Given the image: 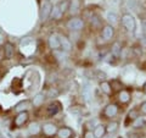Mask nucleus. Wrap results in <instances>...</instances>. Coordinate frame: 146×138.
Listing matches in <instances>:
<instances>
[{
    "mask_svg": "<svg viewBox=\"0 0 146 138\" xmlns=\"http://www.w3.org/2000/svg\"><path fill=\"white\" fill-rule=\"evenodd\" d=\"M67 27L71 31H80L84 27V21L82 20V18L74 17V18H72V20H70L67 22Z\"/></svg>",
    "mask_w": 146,
    "mask_h": 138,
    "instance_id": "3",
    "label": "nucleus"
},
{
    "mask_svg": "<svg viewBox=\"0 0 146 138\" xmlns=\"http://www.w3.org/2000/svg\"><path fill=\"white\" fill-rule=\"evenodd\" d=\"M94 137L95 138H102L105 136V133H106V127L102 126V125H99L95 127V130H94Z\"/></svg>",
    "mask_w": 146,
    "mask_h": 138,
    "instance_id": "14",
    "label": "nucleus"
},
{
    "mask_svg": "<svg viewBox=\"0 0 146 138\" xmlns=\"http://www.w3.org/2000/svg\"><path fill=\"white\" fill-rule=\"evenodd\" d=\"M57 95H58V90L56 88H50L48 90V94H46L48 98H56Z\"/></svg>",
    "mask_w": 146,
    "mask_h": 138,
    "instance_id": "28",
    "label": "nucleus"
},
{
    "mask_svg": "<svg viewBox=\"0 0 146 138\" xmlns=\"http://www.w3.org/2000/svg\"><path fill=\"white\" fill-rule=\"evenodd\" d=\"M62 15H63V13L60 11V9H58V6L56 5V6H54V7H52L51 15H50V16H51L52 18H55V20H60Z\"/></svg>",
    "mask_w": 146,
    "mask_h": 138,
    "instance_id": "20",
    "label": "nucleus"
},
{
    "mask_svg": "<svg viewBox=\"0 0 146 138\" xmlns=\"http://www.w3.org/2000/svg\"><path fill=\"white\" fill-rule=\"evenodd\" d=\"M115 36V29L112 26H105L102 29V38L105 40H110L112 39V37Z\"/></svg>",
    "mask_w": 146,
    "mask_h": 138,
    "instance_id": "10",
    "label": "nucleus"
},
{
    "mask_svg": "<svg viewBox=\"0 0 146 138\" xmlns=\"http://www.w3.org/2000/svg\"><path fill=\"white\" fill-rule=\"evenodd\" d=\"M0 111H1V109H0Z\"/></svg>",
    "mask_w": 146,
    "mask_h": 138,
    "instance_id": "38",
    "label": "nucleus"
},
{
    "mask_svg": "<svg viewBox=\"0 0 146 138\" xmlns=\"http://www.w3.org/2000/svg\"><path fill=\"white\" fill-rule=\"evenodd\" d=\"M144 123V120L141 117H138V119H135V122H134V127H139L141 126Z\"/></svg>",
    "mask_w": 146,
    "mask_h": 138,
    "instance_id": "31",
    "label": "nucleus"
},
{
    "mask_svg": "<svg viewBox=\"0 0 146 138\" xmlns=\"http://www.w3.org/2000/svg\"><path fill=\"white\" fill-rule=\"evenodd\" d=\"M42 130L44 132V135L46 137H52L57 133V127L54 125L51 122H48V123H44V126L42 127Z\"/></svg>",
    "mask_w": 146,
    "mask_h": 138,
    "instance_id": "5",
    "label": "nucleus"
},
{
    "mask_svg": "<svg viewBox=\"0 0 146 138\" xmlns=\"http://www.w3.org/2000/svg\"><path fill=\"white\" fill-rule=\"evenodd\" d=\"M28 119H29V115H28V113H27V111L18 113V115L15 117V121H13V123H15L16 127H21V126H23L27 121H28Z\"/></svg>",
    "mask_w": 146,
    "mask_h": 138,
    "instance_id": "4",
    "label": "nucleus"
},
{
    "mask_svg": "<svg viewBox=\"0 0 146 138\" xmlns=\"http://www.w3.org/2000/svg\"><path fill=\"white\" fill-rule=\"evenodd\" d=\"M4 54H5V58L6 59H11L13 55H15V47L13 44L7 42L5 43V49H4Z\"/></svg>",
    "mask_w": 146,
    "mask_h": 138,
    "instance_id": "11",
    "label": "nucleus"
},
{
    "mask_svg": "<svg viewBox=\"0 0 146 138\" xmlns=\"http://www.w3.org/2000/svg\"><path fill=\"white\" fill-rule=\"evenodd\" d=\"M139 117V111L136 109H133V110H130L129 114H128V120H135V119H138Z\"/></svg>",
    "mask_w": 146,
    "mask_h": 138,
    "instance_id": "26",
    "label": "nucleus"
},
{
    "mask_svg": "<svg viewBox=\"0 0 146 138\" xmlns=\"http://www.w3.org/2000/svg\"><path fill=\"white\" fill-rule=\"evenodd\" d=\"M80 7V1L79 0H72V3L70 4V9L68 10H71L72 13H77Z\"/></svg>",
    "mask_w": 146,
    "mask_h": 138,
    "instance_id": "19",
    "label": "nucleus"
},
{
    "mask_svg": "<svg viewBox=\"0 0 146 138\" xmlns=\"http://www.w3.org/2000/svg\"><path fill=\"white\" fill-rule=\"evenodd\" d=\"M100 23H101V21H100V18L96 15H94L93 17H91V25H93L94 27L100 26Z\"/></svg>",
    "mask_w": 146,
    "mask_h": 138,
    "instance_id": "30",
    "label": "nucleus"
},
{
    "mask_svg": "<svg viewBox=\"0 0 146 138\" xmlns=\"http://www.w3.org/2000/svg\"><path fill=\"white\" fill-rule=\"evenodd\" d=\"M44 100H45L44 93H38L34 96V99H33V105H34V107H40V105L44 103Z\"/></svg>",
    "mask_w": 146,
    "mask_h": 138,
    "instance_id": "16",
    "label": "nucleus"
},
{
    "mask_svg": "<svg viewBox=\"0 0 146 138\" xmlns=\"http://www.w3.org/2000/svg\"><path fill=\"white\" fill-rule=\"evenodd\" d=\"M39 131H40V127H39V125L36 122L32 123V125L29 126V133H31V135H36Z\"/></svg>",
    "mask_w": 146,
    "mask_h": 138,
    "instance_id": "25",
    "label": "nucleus"
},
{
    "mask_svg": "<svg viewBox=\"0 0 146 138\" xmlns=\"http://www.w3.org/2000/svg\"><path fill=\"white\" fill-rule=\"evenodd\" d=\"M60 40H61V48H63V50H66V52H70L72 49V44L70 40L65 38V37H60Z\"/></svg>",
    "mask_w": 146,
    "mask_h": 138,
    "instance_id": "17",
    "label": "nucleus"
},
{
    "mask_svg": "<svg viewBox=\"0 0 146 138\" xmlns=\"http://www.w3.org/2000/svg\"><path fill=\"white\" fill-rule=\"evenodd\" d=\"M117 130H118V122H116V121L110 122L108 126L106 127V132H108V133H115Z\"/></svg>",
    "mask_w": 146,
    "mask_h": 138,
    "instance_id": "21",
    "label": "nucleus"
},
{
    "mask_svg": "<svg viewBox=\"0 0 146 138\" xmlns=\"http://www.w3.org/2000/svg\"><path fill=\"white\" fill-rule=\"evenodd\" d=\"M107 21L110 22V23H116V22L118 21L117 13L116 12H112V11L107 12Z\"/></svg>",
    "mask_w": 146,
    "mask_h": 138,
    "instance_id": "23",
    "label": "nucleus"
},
{
    "mask_svg": "<svg viewBox=\"0 0 146 138\" xmlns=\"http://www.w3.org/2000/svg\"><path fill=\"white\" fill-rule=\"evenodd\" d=\"M49 47L50 49L52 50H57L61 48V40H60V37L56 36V34H51L49 37Z\"/></svg>",
    "mask_w": 146,
    "mask_h": 138,
    "instance_id": "7",
    "label": "nucleus"
},
{
    "mask_svg": "<svg viewBox=\"0 0 146 138\" xmlns=\"http://www.w3.org/2000/svg\"><path fill=\"white\" fill-rule=\"evenodd\" d=\"M122 26L124 27L127 31L129 32H134L135 31V20L134 17L129 15V13H125V15L122 16Z\"/></svg>",
    "mask_w": 146,
    "mask_h": 138,
    "instance_id": "2",
    "label": "nucleus"
},
{
    "mask_svg": "<svg viewBox=\"0 0 146 138\" xmlns=\"http://www.w3.org/2000/svg\"><path fill=\"white\" fill-rule=\"evenodd\" d=\"M118 114V107L116 104H108L104 110V115L106 117H115Z\"/></svg>",
    "mask_w": 146,
    "mask_h": 138,
    "instance_id": "8",
    "label": "nucleus"
},
{
    "mask_svg": "<svg viewBox=\"0 0 146 138\" xmlns=\"http://www.w3.org/2000/svg\"><path fill=\"white\" fill-rule=\"evenodd\" d=\"M57 136L58 138H71L73 136V131L68 127H62L61 130L57 131Z\"/></svg>",
    "mask_w": 146,
    "mask_h": 138,
    "instance_id": "12",
    "label": "nucleus"
},
{
    "mask_svg": "<svg viewBox=\"0 0 146 138\" xmlns=\"http://www.w3.org/2000/svg\"><path fill=\"white\" fill-rule=\"evenodd\" d=\"M31 107V103H29V100H23V102H21V103H18L16 107H15V110L17 113H22V111H26L27 109H28Z\"/></svg>",
    "mask_w": 146,
    "mask_h": 138,
    "instance_id": "13",
    "label": "nucleus"
},
{
    "mask_svg": "<svg viewBox=\"0 0 146 138\" xmlns=\"http://www.w3.org/2000/svg\"><path fill=\"white\" fill-rule=\"evenodd\" d=\"M84 138H95V137H94V133H93V132L86 131V132L84 133Z\"/></svg>",
    "mask_w": 146,
    "mask_h": 138,
    "instance_id": "32",
    "label": "nucleus"
},
{
    "mask_svg": "<svg viewBox=\"0 0 146 138\" xmlns=\"http://www.w3.org/2000/svg\"><path fill=\"white\" fill-rule=\"evenodd\" d=\"M82 96L84 98L85 102H89L91 98V88H90V83L89 82H85L82 87Z\"/></svg>",
    "mask_w": 146,
    "mask_h": 138,
    "instance_id": "9",
    "label": "nucleus"
},
{
    "mask_svg": "<svg viewBox=\"0 0 146 138\" xmlns=\"http://www.w3.org/2000/svg\"><path fill=\"white\" fill-rule=\"evenodd\" d=\"M122 53V47L119 43H115L112 45V55H115V56H119V54Z\"/></svg>",
    "mask_w": 146,
    "mask_h": 138,
    "instance_id": "22",
    "label": "nucleus"
},
{
    "mask_svg": "<svg viewBox=\"0 0 146 138\" xmlns=\"http://www.w3.org/2000/svg\"><path fill=\"white\" fill-rule=\"evenodd\" d=\"M118 98H119V102L121 103H128L130 100V94H129V92L128 90H121V93H119V96H118Z\"/></svg>",
    "mask_w": 146,
    "mask_h": 138,
    "instance_id": "18",
    "label": "nucleus"
},
{
    "mask_svg": "<svg viewBox=\"0 0 146 138\" xmlns=\"http://www.w3.org/2000/svg\"><path fill=\"white\" fill-rule=\"evenodd\" d=\"M111 87H112V90H119L122 88V83L118 80H113L111 82Z\"/></svg>",
    "mask_w": 146,
    "mask_h": 138,
    "instance_id": "27",
    "label": "nucleus"
},
{
    "mask_svg": "<svg viewBox=\"0 0 146 138\" xmlns=\"http://www.w3.org/2000/svg\"><path fill=\"white\" fill-rule=\"evenodd\" d=\"M32 43H34L33 38H31V37H26V38H23L21 40V47H26V45L32 44Z\"/></svg>",
    "mask_w": 146,
    "mask_h": 138,
    "instance_id": "29",
    "label": "nucleus"
},
{
    "mask_svg": "<svg viewBox=\"0 0 146 138\" xmlns=\"http://www.w3.org/2000/svg\"><path fill=\"white\" fill-rule=\"evenodd\" d=\"M58 9H60V11L62 12V13H65L68 9H70V3L67 1V0H63V1H61L60 4H58Z\"/></svg>",
    "mask_w": 146,
    "mask_h": 138,
    "instance_id": "24",
    "label": "nucleus"
},
{
    "mask_svg": "<svg viewBox=\"0 0 146 138\" xmlns=\"http://www.w3.org/2000/svg\"><path fill=\"white\" fill-rule=\"evenodd\" d=\"M100 88H101V90L104 92L105 94H107V95H110L112 93V88H111V83H110V82L102 81L101 84H100Z\"/></svg>",
    "mask_w": 146,
    "mask_h": 138,
    "instance_id": "15",
    "label": "nucleus"
},
{
    "mask_svg": "<svg viewBox=\"0 0 146 138\" xmlns=\"http://www.w3.org/2000/svg\"><path fill=\"white\" fill-rule=\"evenodd\" d=\"M61 110V104L58 103V102H54L51 104H49L48 105V108H46V115L49 117H51L54 116V115H56L58 111Z\"/></svg>",
    "mask_w": 146,
    "mask_h": 138,
    "instance_id": "6",
    "label": "nucleus"
},
{
    "mask_svg": "<svg viewBox=\"0 0 146 138\" xmlns=\"http://www.w3.org/2000/svg\"><path fill=\"white\" fill-rule=\"evenodd\" d=\"M144 92H145V93H146V83L144 84Z\"/></svg>",
    "mask_w": 146,
    "mask_h": 138,
    "instance_id": "35",
    "label": "nucleus"
},
{
    "mask_svg": "<svg viewBox=\"0 0 146 138\" xmlns=\"http://www.w3.org/2000/svg\"><path fill=\"white\" fill-rule=\"evenodd\" d=\"M0 138H4V137H0Z\"/></svg>",
    "mask_w": 146,
    "mask_h": 138,
    "instance_id": "37",
    "label": "nucleus"
},
{
    "mask_svg": "<svg viewBox=\"0 0 146 138\" xmlns=\"http://www.w3.org/2000/svg\"><path fill=\"white\" fill-rule=\"evenodd\" d=\"M141 27H143V32L146 34V18L141 20Z\"/></svg>",
    "mask_w": 146,
    "mask_h": 138,
    "instance_id": "33",
    "label": "nucleus"
},
{
    "mask_svg": "<svg viewBox=\"0 0 146 138\" xmlns=\"http://www.w3.org/2000/svg\"><path fill=\"white\" fill-rule=\"evenodd\" d=\"M140 110H141V113H143L144 115H146V102H144L143 104H141Z\"/></svg>",
    "mask_w": 146,
    "mask_h": 138,
    "instance_id": "34",
    "label": "nucleus"
},
{
    "mask_svg": "<svg viewBox=\"0 0 146 138\" xmlns=\"http://www.w3.org/2000/svg\"><path fill=\"white\" fill-rule=\"evenodd\" d=\"M51 10H52V5L49 0H44L40 5V12H39V16H40V20L43 22L46 21L48 18L51 15Z\"/></svg>",
    "mask_w": 146,
    "mask_h": 138,
    "instance_id": "1",
    "label": "nucleus"
},
{
    "mask_svg": "<svg viewBox=\"0 0 146 138\" xmlns=\"http://www.w3.org/2000/svg\"><path fill=\"white\" fill-rule=\"evenodd\" d=\"M0 78H1V75H0Z\"/></svg>",
    "mask_w": 146,
    "mask_h": 138,
    "instance_id": "36",
    "label": "nucleus"
}]
</instances>
